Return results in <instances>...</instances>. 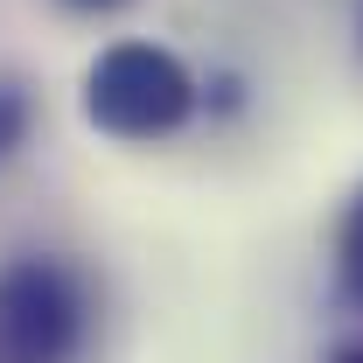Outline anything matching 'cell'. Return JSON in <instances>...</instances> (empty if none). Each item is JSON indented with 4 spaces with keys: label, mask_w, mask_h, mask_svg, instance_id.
Returning a JSON list of instances; mask_svg holds the SVG:
<instances>
[{
    "label": "cell",
    "mask_w": 363,
    "mask_h": 363,
    "mask_svg": "<svg viewBox=\"0 0 363 363\" xmlns=\"http://www.w3.org/2000/svg\"><path fill=\"white\" fill-rule=\"evenodd\" d=\"M21 133H28V98L21 84H0V161L21 147Z\"/></svg>",
    "instance_id": "cell-4"
},
{
    "label": "cell",
    "mask_w": 363,
    "mask_h": 363,
    "mask_svg": "<svg viewBox=\"0 0 363 363\" xmlns=\"http://www.w3.org/2000/svg\"><path fill=\"white\" fill-rule=\"evenodd\" d=\"M328 363H363V342H342V350H335Z\"/></svg>",
    "instance_id": "cell-6"
},
{
    "label": "cell",
    "mask_w": 363,
    "mask_h": 363,
    "mask_svg": "<svg viewBox=\"0 0 363 363\" xmlns=\"http://www.w3.org/2000/svg\"><path fill=\"white\" fill-rule=\"evenodd\" d=\"M63 7H77V14H112V7H126V0H63Z\"/></svg>",
    "instance_id": "cell-5"
},
{
    "label": "cell",
    "mask_w": 363,
    "mask_h": 363,
    "mask_svg": "<svg viewBox=\"0 0 363 363\" xmlns=\"http://www.w3.org/2000/svg\"><path fill=\"white\" fill-rule=\"evenodd\" d=\"M335 272H342V286L363 301V189H357V203L342 210V224H335Z\"/></svg>",
    "instance_id": "cell-3"
},
{
    "label": "cell",
    "mask_w": 363,
    "mask_h": 363,
    "mask_svg": "<svg viewBox=\"0 0 363 363\" xmlns=\"http://www.w3.org/2000/svg\"><path fill=\"white\" fill-rule=\"evenodd\" d=\"M196 112V77L175 49L161 43H112L84 70V119L112 140H168Z\"/></svg>",
    "instance_id": "cell-1"
},
{
    "label": "cell",
    "mask_w": 363,
    "mask_h": 363,
    "mask_svg": "<svg viewBox=\"0 0 363 363\" xmlns=\"http://www.w3.org/2000/svg\"><path fill=\"white\" fill-rule=\"evenodd\" d=\"M84 350V286L63 259L0 266V363H70Z\"/></svg>",
    "instance_id": "cell-2"
}]
</instances>
